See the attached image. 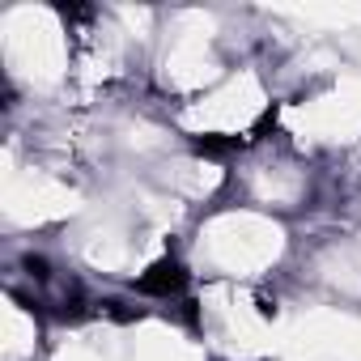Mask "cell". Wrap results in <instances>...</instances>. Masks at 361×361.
<instances>
[{"instance_id": "cell-1", "label": "cell", "mask_w": 361, "mask_h": 361, "mask_svg": "<svg viewBox=\"0 0 361 361\" xmlns=\"http://www.w3.org/2000/svg\"><path fill=\"white\" fill-rule=\"evenodd\" d=\"M183 289H188V272H183V264H178L174 255L157 259V264L136 281V293L157 298V302H178V298H183Z\"/></svg>"}]
</instances>
